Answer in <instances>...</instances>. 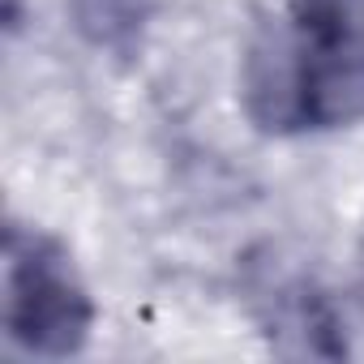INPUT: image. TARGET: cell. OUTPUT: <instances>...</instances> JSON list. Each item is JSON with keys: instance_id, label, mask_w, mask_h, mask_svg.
I'll list each match as a JSON object with an SVG mask.
<instances>
[{"instance_id": "obj_1", "label": "cell", "mask_w": 364, "mask_h": 364, "mask_svg": "<svg viewBox=\"0 0 364 364\" xmlns=\"http://www.w3.org/2000/svg\"><path fill=\"white\" fill-rule=\"evenodd\" d=\"M240 99L262 133L364 120V0H287L245 48Z\"/></svg>"}, {"instance_id": "obj_3", "label": "cell", "mask_w": 364, "mask_h": 364, "mask_svg": "<svg viewBox=\"0 0 364 364\" xmlns=\"http://www.w3.org/2000/svg\"><path fill=\"white\" fill-rule=\"evenodd\" d=\"M245 300L262 334L279 355L291 360H343L347 334L330 291L313 279V270L283 262L274 249L266 257H249L245 266Z\"/></svg>"}, {"instance_id": "obj_5", "label": "cell", "mask_w": 364, "mask_h": 364, "mask_svg": "<svg viewBox=\"0 0 364 364\" xmlns=\"http://www.w3.org/2000/svg\"><path fill=\"white\" fill-rule=\"evenodd\" d=\"M360 283H364V245H360Z\"/></svg>"}, {"instance_id": "obj_2", "label": "cell", "mask_w": 364, "mask_h": 364, "mask_svg": "<svg viewBox=\"0 0 364 364\" xmlns=\"http://www.w3.org/2000/svg\"><path fill=\"white\" fill-rule=\"evenodd\" d=\"M95 304L60 240L9 223L5 232V330L48 360L77 355L90 338Z\"/></svg>"}, {"instance_id": "obj_4", "label": "cell", "mask_w": 364, "mask_h": 364, "mask_svg": "<svg viewBox=\"0 0 364 364\" xmlns=\"http://www.w3.org/2000/svg\"><path fill=\"white\" fill-rule=\"evenodd\" d=\"M159 0H69L73 31L103 56L133 60L146 43Z\"/></svg>"}]
</instances>
